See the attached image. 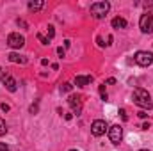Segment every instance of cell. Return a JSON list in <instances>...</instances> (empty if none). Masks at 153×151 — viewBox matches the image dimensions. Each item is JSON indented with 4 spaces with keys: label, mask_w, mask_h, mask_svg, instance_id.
I'll use <instances>...</instances> for the list:
<instances>
[{
    "label": "cell",
    "mask_w": 153,
    "mask_h": 151,
    "mask_svg": "<svg viewBox=\"0 0 153 151\" xmlns=\"http://www.w3.org/2000/svg\"><path fill=\"white\" fill-rule=\"evenodd\" d=\"M109 9H111V4H109V2H94V4H91V9H89V11H91V14H93L94 18L102 20V18L107 16Z\"/></svg>",
    "instance_id": "7a4b0ae2"
},
{
    "label": "cell",
    "mask_w": 153,
    "mask_h": 151,
    "mask_svg": "<svg viewBox=\"0 0 153 151\" xmlns=\"http://www.w3.org/2000/svg\"><path fill=\"white\" fill-rule=\"evenodd\" d=\"M111 25H112V29H126V20L125 18H121V16H116L112 18V21H111Z\"/></svg>",
    "instance_id": "7c38bea8"
},
{
    "label": "cell",
    "mask_w": 153,
    "mask_h": 151,
    "mask_svg": "<svg viewBox=\"0 0 153 151\" xmlns=\"http://www.w3.org/2000/svg\"><path fill=\"white\" fill-rule=\"evenodd\" d=\"M134 61H135L139 66L148 68V66H152L153 64V53L152 52H144V50H141V52H137V53L134 55Z\"/></svg>",
    "instance_id": "277c9868"
},
{
    "label": "cell",
    "mask_w": 153,
    "mask_h": 151,
    "mask_svg": "<svg viewBox=\"0 0 153 151\" xmlns=\"http://www.w3.org/2000/svg\"><path fill=\"white\" fill-rule=\"evenodd\" d=\"M18 25H22V27H27V23H25L23 20H18Z\"/></svg>",
    "instance_id": "484cf974"
},
{
    "label": "cell",
    "mask_w": 153,
    "mask_h": 151,
    "mask_svg": "<svg viewBox=\"0 0 153 151\" xmlns=\"http://www.w3.org/2000/svg\"><path fill=\"white\" fill-rule=\"evenodd\" d=\"M0 151H11V150H9V148L4 144V142H0Z\"/></svg>",
    "instance_id": "603a6c76"
},
{
    "label": "cell",
    "mask_w": 153,
    "mask_h": 151,
    "mask_svg": "<svg viewBox=\"0 0 153 151\" xmlns=\"http://www.w3.org/2000/svg\"><path fill=\"white\" fill-rule=\"evenodd\" d=\"M27 7H29V11H32V13H38V11H41V9L45 7V2H43V0H30V2L27 4Z\"/></svg>",
    "instance_id": "8fae6325"
},
{
    "label": "cell",
    "mask_w": 153,
    "mask_h": 151,
    "mask_svg": "<svg viewBox=\"0 0 153 151\" xmlns=\"http://www.w3.org/2000/svg\"><path fill=\"white\" fill-rule=\"evenodd\" d=\"M7 44H9L11 48H22V46L25 44V38L20 36L18 32H13V34L7 36Z\"/></svg>",
    "instance_id": "ba28073f"
},
{
    "label": "cell",
    "mask_w": 153,
    "mask_h": 151,
    "mask_svg": "<svg viewBox=\"0 0 153 151\" xmlns=\"http://www.w3.org/2000/svg\"><path fill=\"white\" fill-rule=\"evenodd\" d=\"M70 151H76V150H70Z\"/></svg>",
    "instance_id": "83f0119b"
},
{
    "label": "cell",
    "mask_w": 153,
    "mask_h": 151,
    "mask_svg": "<svg viewBox=\"0 0 153 151\" xmlns=\"http://www.w3.org/2000/svg\"><path fill=\"white\" fill-rule=\"evenodd\" d=\"M91 82H93V76L91 75H78L75 78V84L78 87H85V85H89Z\"/></svg>",
    "instance_id": "30bf717a"
},
{
    "label": "cell",
    "mask_w": 153,
    "mask_h": 151,
    "mask_svg": "<svg viewBox=\"0 0 153 151\" xmlns=\"http://www.w3.org/2000/svg\"><path fill=\"white\" fill-rule=\"evenodd\" d=\"M137 115H139L141 119H146V117H148V112H146V110H141V112H137Z\"/></svg>",
    "instance_id": "d6986e66"
},
{
    "label": "cell",
    "mask_w": 153,
    "mask_h": 151,
    "mask_svg": "<svg viewBox=\"0 0 153 151\" xmlns=\"http://www.w3.org/2000/svg\"><path fill=\"white\" fill-rule=\"evenodd\" d=\"M132 100H134V103H135L137 107H141V109H144V110H152V107H153L152 96H150V93H148L146 89H143V87L134 89Z\"/></svg>",
    "instance_id": "6da1fadb"
},
{
    "label": "cell",
    "mask_w": 153,
    "mask_h": 151,
    "mask_svg": "<svg viewBox=\"0 0 153 151\" xmlns=\"http://www.w3.org/2000/svg\"><path fill=\"white\" fill-rule=\"evenodd\" d=\"M0 71H2V68H0Z\"/></svg>",
    "instance_id": "f1b7e54d"
},
{
    "label": "cell",
    "mask_w": 153,
    "mask_h": 151,
    "mask_svg": "<svg viewBox=\"0 0 153 151\" xmlns=\"http://www.w3.org/2000/svg\"><path fill=\"white\" fill-rule=\"evenodd\" d=\"M109 139L116 146L121 142V139H123V128H121V124H114V126L109 128Z\"/></svg>",
    "instance_id": "8992f818"
},
{
    "label": "cell",
    "mask_w": 153,
    "mask_h": 151,
    "mask_svg": "<svg viewBox=\"0 0 153 151\" xmlns=\"http://www.w3.org/2000/svg\"><path fill=\"white\" fill-rule=\"evenodd\" d=\"M119 114H121L123 121H126V119H128V115H126V112H125V109H121V110H119Z\"/></svg>",
    "instance_id": "44dd1931"
},
{
    "label": "cell",
    "mask_w": 153,
    "mask_h": 151,
    "mask_svg": "<svg viewBox=\"0 0 153 151\" xmlns=\"http://www.w3.org/2000/svg\"><path fill=\"white\" fill-rule=\"evenodd\" d=\"M7 57H9V61H11V62H16V64H27V57H23V55H18V53H9Z\"/></svg>",
    "instance_id": "4fadbf2b"
},
{
    "label": "cell",
    "mask_w": 153,
    "mask_h": 151,
    "mask_svg": "<svg viewBox=\"0 0 153 151\" xmlns=\"http://www.w3.org/2000/svg\"><path fill=\"white\" fill-rule=\"evenodd\" d=\"M7 133V124H5V121L4 119H0V137L2 135H5Z\"/></svg>",
    "instance_id": "5bb4252c"
},
{
    "label": "cell",
    "mask_w": 153,
    "mask_h": 151,
    "mask_svg": "<svg viewBox=\"0 0 153 151\" xmlns=\"http://www.w3.org/2000/svg\"><path fill=\"white\" fill-rule=\"evenodd\" d=\"M2 110L7 112V110H9V105H7V103H2Z\"/></svg>",
    "instance_id": "cb8c5ba5"
},
{
    "label": "cell",
    "mask_w": 153,
    "mask_h": 151,
    "mask_svg": "<svg viewBox=\"0 0 153 151\" xmlns=\"http://www.w3.org/2000/svg\"><path fill=\"white\" fill-rule=\"evenodd\" d=\"M139 29L144 32V34H152L153 32V13H144L139 20Z\"/></svg>",
    "instance_id": "3957f363"
},
{
    "label": "cell",
    "mask_w": 153,
    "mask_h": 151,
    "mask_svg": "<svg viewBox=\"0 0 153 151\" xmlns=\"http://www.w3.org/2000/svg\"><path fill=\"white\" fill-rule=\"evenodd\" d=\"M105 132H107V123H105L103 119L93 121V124H91V133H93L94 137H102Z\"/></svg>",
    "instance_id": "52a82bcc"
},
{
    "label": "cell",
    "mask_w": 153,
    "mask_h": 151,
    "mask_svg": "<svg viewBox=\"0 0 153 151\" xmlns=\"http://www.w3.org/2000/svg\"><path fill=\"white\" fill-rule=\"evenodd\" d=\"M57 53H59L61 57H64V53H66V50H64L62 46H59V48H57Z\"/></svg>",
    "instance_id": "ffe728a7"
},
{
    "label": "cell",
    "mask_w": 153,
    "mask_h": 151,
    "mask_svg": "<svg viewBox=\"0 0 153 151\" xmlns=\"http://www.w3.org/2000/svg\"><path fill=\"white\" fill-rule=\"evenodd\" d=\"M30 112H32V114L38 112V105H32V107H30Z\"/></svg>",
    "instance_id": "d4e9b609"
},
{
    "label": "cell",
    "mask_w": 153,
    "mask_h": 151,
    "mask_svg": "<svg viewBox=\"0 0 153 151\" xmlns=\"http://www.w3.org/2000/svg\"><path fill=\"white\" fill-rule=\"evenodd\" d=\"M141 151H148V150H141Z\"/></svg>",
    "instance_id": "4316f807"
},
{
    "label": "cell",
    "mask_w": 153,
    "mask_h": 151,
    "mask_svg": "<svg viewBox=\"0 0 153 151\" xmlns=\"http://www.w3.org/2000/svg\"><path fill=\"white\" fill-rule=\"evenodd\" d=\"M100 94H102V100H103V101H107V91H105V84H103V85H100Z\"/></svg>",
    "instance_id": "2e32d148"
},
{
    "label": "cell",
    "mask_w": 153,
    "mask_h": 151,
    "mask_svg": "<svg viewBox=\"0 0 153 151\" xmlns=\"http://www.w3.org/2000/svg\"><path fill=\"white\" fill-rule=\"evenodd\" d=\"M68 103H70V107L73 109V114L80 115V112H82V98H80V96H75V94H71V96L68 98Z\"/></svg>",
    "instance_id": "9c48e42d"
},
{
    "label": "cell",
    "mask_w": 153,
    "mask_h": 151,
    "mask_svg": "<svg viewBox=\"0 0 153 151\" xmlns=\"http://www.w3.org/2000/svg\"><path fill=\"white\" fill-rule=\"evenodd\" d=\"M0 82H2V84L7 87V91H11V93H14V91L18 89V82L9 75V73H5V71H0Z\"/></svg>",
    "instance_id": "5b68a950"
},
{
    "label": "cell",
    "mask_w": 153,
    "mask_h": 151,
    "mask_svg": "<svg viewBox=\"0 0 153 151\" xmlns=\"http://www.w3.org/2000/svg\"><path fill=\"white\" fill-rule=\"evenodd\" d=\"M46 32H48V39H52L55 36V30H53V27L52 25H48V29H46Z\"/></svg>",
    "instance_id": "e0dca14e"
},
{
    "label": "cell",
    "mask_w": 153,
    "mask_h": 151,
    "mask_svg": "<svg viewBox=\"0 0 153 151\" xmlns=\"http://www.w3.org/2000/svg\"><path fill=\"white\" fill-rule=\"evenodd\" d=\"M96 43H98V46H105V43H103V39L100 38V36L96 38Z\"/></svg>",
    "instance_id": "7402d4cb"
},
{
    "label": "cell",
    "mask_w": 153,
    "mask_h": 151,
    "mask_svg": "<svg viewBox=\"0 0 153 151\" xmlns=\"http://www.w3.org/2000/svg\"><path fill=\"white\" fill-rule=\"evenodd\" d=\"M38 39H39V41H41V44H48V41H50V39H48V38H45L43 34H38Z\"/></svg>",
    "instance_id": "ac0fdd59"
},
{
    "label": "cell",
    "mask_w": 153,
    "mask_h": 151,
    "mask_svg": "<svg viewBox=\"0 0 153 151\" xmlns=\"http://www.w3.org/2000/svg\"><path fill=\"white\" fill-rule=\"evenodd\" d=\"M71 89H73V85H71V84H68V82L61 85V93H70Z\"/></svg>",
    "instance_id": "9a60e30c"
}]
</instances>
